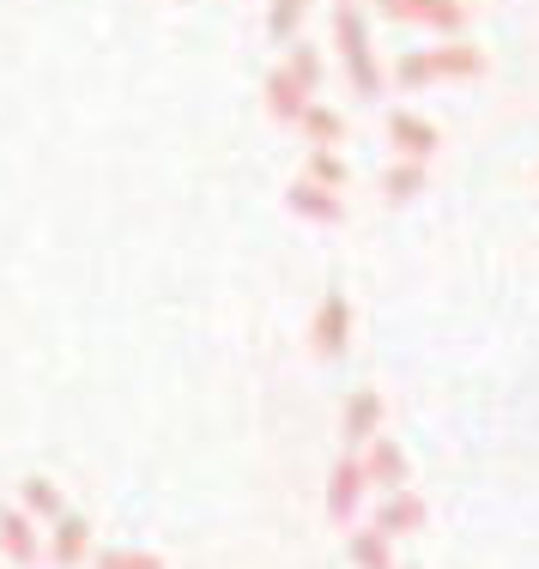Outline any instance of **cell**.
<instances>
[{
    "label": "cell",
    "instance_id": "cell-1",
    "mask_svg": "<svg viewBox=\"0 0 539 569\" xmlns=\"http://www.w3.org/2000/svg\"><path fill=\"white\" fill-rule=\"evenodd\" d=\"M333 43H340L346 56V73H352V91L358 98H382V67H376V49H370V31H363L358 7H340L333 12Z\"/></svg>",
    "mask_w": 539,
    "mask_h": 569
},
{
    "label": "cell",
    "instance_id": "cell-2",
    "mask_svg": "<svg viewBox=\"0 0 539 569\" xmlns=\"http://www.w3.org/2000/svg\"><path fill=\"white\" fill-rule=\"evenodd\" d=\"M388 19H407V24H425V31H442V37H461L467 31V7L461 0H376Z\"/></svg>",
    "mask_w": 539,
    "mask_h": 569
},
{
    "label": "cell",
    "instance_id": "cell-3",
    "mask_svg": "<svg viewBox=\"0 0 539 569\" xmlns=\"http://www.w3.org/2000/svg\"><path fill=\"white\" fill-rule=\"evenodd\" d=\"M388 140H395V152H400V158H419V164H425V158L442 146V133L430 128L425 116H412V110H395V116H388Z\"/></svg>",
    "mask_w": 539,
    "mask_h": 569
},
{
    "label": "cell",
    "instance_id": "cell-4",
    "mask_svg": "<svg viewBox=\"0 0 539 569\" xmlns=\"http://www.w3.org/2000/svg\"><path fill=\"white\" fill-rule=\"evenodd\" d=\"M346 333H352V309H346V291H328L321 297V316H316V351L321 358H340L346 351Z\"/></svg>",
    "mask_w": 539,
    "mask_h": 569
},
{
    "label": "cell",
    "instance_id": "cell-5",
    "mask_svg": "<svg viewBox=\"0 0 539 569\" xmlns=\"http://www.w3.org/2000/svg\"><path fill=\"white\" fill-rule=\"evenodd\" d=\"M286 207L298 212V219H316V224H340V194H333V188H321V182H291V194H286Z\"/></svg>",
    "mask_w": 539,
    "mask_h": 569
},
{
    "label": "cell",
    "instance_id": "cell-6",
    "mask_svg": "<svg viewBox=\"0 0 539 569\" xmlns=\"http://www.w3.org/2000/svg\"><path fill=\"white\" fill-rule=\"evenodd\" d=\"M425 61H430V79H479L485 73V49H473V43L425 49Z\"/></svg>",
    "mask_w": 539,
    "mask_h": 569
},
{
    "label": "cell",
    "instance_id": "cell-7",
    "mask_svg": "<svg viewBox=\"0 0 539 569\" xmlns=\"http://www.w3.org/2000/svg\"><path fill=\"white\" fill-rule=\"evenodd\" d=\"M267 110H273L279 121H303V110H309V86L291 67H279L273 79H267Z\"/></svg>",
    "mask_w": 539,
    "mask_h": 569
},
{
    "label": "cell",
    "instance_id": "cell-8",
    "mask_svg": "<svg viewBox=\"0 0 539 569\" xmlns=\"http://www.w3.org/2000/svg\"><path fill=\"white\" fill-rule=\"evenodd\" d=\"M363 460H340L333 467V485H328V515L333 521H352V509H358V497H363Z\"/></svg>",
    "mask_w": 539,
    "mask_h": 569
},
{
    "label": "cell",
    "instance_id": "cell-9",
    "mask_svg": "<svg viewBox=\"0 0 539 569\" xmlns=\"http://www.w3.org/2000/svg\"><path fill=\"white\" fill-rule=\"evenodd\" d=\"M376 425H382V400H376L370 388L346 400V442H363V437H376Z\"/></svg>",
    "mask_w": 539,
    "mask_h": 569
},
{
    "label": "cell",
    "instance_id": "cell-10",
    "mask_svg": "<svg viewBox=\"0 0 539 569\" xmlns=\"http://www.w3.org/2000/svg\"><path fill=\"white\" fill-rule=\"evenodd\" d=\"M419 521H425V503H419V497H400V491L382 503V515H376V527H382L388 539H395V533H412Z\"/></svg>",
    "mask_w": 539,
    "mask_h": 569
},
{
    "label": "cell",
    "instance_id": "cell-11",
    "mask_svg": "<svg viewBox=\"0 0 539 569\" xmlns=\"http://www.w3.org/2000/svg\"><path fill=\"white\" fill-rule=\"evenodd\" d=\"M363 472H370L376 485H388V491H395L400 472H407V455H400V442H376V449L363 455Z\"/></svg>",
    "mask_w": 539,
    "mask_h": 569
},
{
    "label": "cell",
    "instance_id": "cell-12",
    "mask_svg": "<svg viewBox=\"0 0 539 569\" xmlns=\"http://www.w3.org/2000/svg\"><path fill=\"white\" fill-rule=\"evenodd\" d=\"M419 188H425V164H419V158H400V164L382 176V194L388 200H412Z\"/></svg>",
    "mask_w": 539,
    "mask_h": 569
},
{
    "label": "cell",
    "instance_id": "cell-13",
    "mask_svg": "<svg viewBox=\"0 0 539 569\" xmlns=\"http://www.w3.org/2000/svg\"><path fill=\"white\" fill-rule=\"evenodd\" d=\"M352 563L358 569H395V563H388V533H382V527L352 533Z\"/></svg>",
    "mask_w": 539,
    "mask_h": 569
},
{
    "label": "cell",
    "instance_id": "cell-14",
    "mask_svg": "<svg viewBox=\"0 0 539 569\" xmlns=\"http://www.w3.org/2000/svg\"><path fill=\"white\" fill-rule=\"evenodd\" d=\"M298 128L309 133V146H340V133H346V121H340V116H333V110H316V103H309V110H303V121H298Z\"/></svg>",
    "mask_w": 539,
    "mask_h": 569
},
{
    "label": "cell",
    "instance_id": "cell-15",
    "mask_svg": "<svg viewBox=\"0 0 539 569\" xmlns=\"http://www.w3.org/2000/svg\"><path fill=\"white\" fill-rule=\"evenodd\" d=\"M303 12H309V0H273V12H267V31H273L279 43H291V31L303 24Z\"/></svg>",
    "mask_w": 539,
    "mask_h": 569
},
{
    "label": "cell",
    "instance_id": "cell-16",
    "mask_svg": "<svg viewBox=\"0 0 539 569\" xmlns=\"http://www.w3.org/2000/svg\"><path fill=\"white\" fill-rule=\"evenodd\" d=\"M309 182H321V188H340L346 182V164L340 158H333V146H316V152H309Z\"/></svg>",
    "mask_w": 539,
    "mask_h": 569
},
{
    "label": "cell",
    "instance_id": "cell-17",
    "mask_svg": "<svg viewBox=\"0 0 539 569\" xmlns=\"http://www.w3.org/2000/svg\"><path fill=\"white\" fill-rule=\"evenodd\" d=\"M79 551H86V521H73V515H61L56 558H61V563H79Z\"/></svg>",
    "mask_w": 539,
    "mask_h": 569
},
{
    "label": "cell",
    "instance_id": "cell-18",
    "mask_svg": "<svg viewBox=\"0 0 539 569\" xmlns=\"http://www.w3.org/2000/svg\"><path fill=\"white\" fill-rule=\"evenodd\" d=\"M24 503H31L37 515H43V521H61V491H56V485L31 479V485H24Z\"/></svg>",
    "mask_w": 539,
    "mask_h": 569
},
{
    "label": "cell",
    "instance_id": "cell-19",
    "mask_svg": "<svg viewBox=\"0 0 539 569\" xmlns=\"http://www.w3.org/2000/svg\"><path fill=\"white\" fill-rule=\"evenodd\" d=\"M395 79H400L407 91H425V86H437V79H430V61H425V49H419V56H400Z\"/></svg>",
    "mask_w": 539,
    "mask_h": 569
},
{
    "label": "cell",
    "instance_id": "cell-20",
    "mask_svg": "<svg viewBox=\"0 0 539 569\" xmlns=\"http://www.w3.org/2000/svg\"><path fill=\"white\" fill-rule=\"evenodd\" d=\"M0 546H7L12 558H31V527H24L19 515H0Z\"/></svg>",
    "mask_w": 539,
    "mask_h": 569
},
{
    "label": "cell",
    "instance_id": "cell-21",
    "mask_svg": "<svg viewBox=\"0 0 539 569\" xmlns=\"http://www.w3.org/2000/svg\"><path fill=\"white\" fill-rule=\"evenodd\" d=\"M286 67H291V73H298V79H303L309 91L321 86V61H316V49H303V43H298V49H291V61H286Z\"/></svg>",
    "mask_w": 539,
    "mask_h": 569
},
{
    "label": "cell",
    "instance_id": "cell-22",
    "mask_svg": "<svg viewBox=\"0 0 539 569\" xmlns=\"http://www.w3.org/2000/svg\"><path fill=\"white\" fill-rule=\"evenodd\" d=\"M98 569H158V558H146V551H110Z\"/></svg>",
    "mask_w": 539,
    "mask_h": 569
},
{
    "label": "cell",
    "instance_id": "cell-23",
    "mask_svg": "<svg viewBox=\"0 0 539 569\" xmlns=\"http://www.w3.org/2000/svg\"><path fill=\"white\" fill-rule=\"evenodd\" d=\"M340 7H358V0H340Z\"/></svg>",
    "mask_w": 539,
    "mask_h": 569
}]
</instances>
